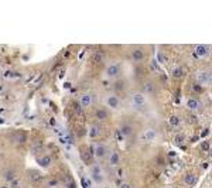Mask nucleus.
<instances>
[{"instance_id":"1","label":"nucleus","mask_w":212,"mask_h":188,"mask_svg":"<svg viewBox=\"0 0 212 188\" xmlns=\"http://www.w3.org/2000/svg\"><path fill=\"white\" fill-rule=\"evenodd\" d=\"M194 78H195V84L201 85V86L211 84V72L209 71H198V72H195Z\"/></svg>"},{"instance_id":"2","label":"nucleus","mask_w":212,"mask_h":188,"mask_svg":"<svg viewBox=\"0 0 212 188\" xmlns=\"http://www.w3.org/2000/svg\"><path fill=\"white\" fill-rule=\"evenodd\" d=\"M130 101H132V105L134 107H143L147 103V98L143 92H134L130 98Z\"/></svg>"},{"instance_id":"3","label":"nucleus","mask_w":212,"mask_h":188,"mask_svg":"<svg viewBox=\"0 0 212 188\" xmlns=\"http://www.w3.org/2000/svg\"><path fill=\"white\" fill-rule=\"evenodd\" d=\"M108 78H117L120 74V65L119 64H109L105 69Z\"/></svg>"},{"instance_id":"4","label":"nucleus","mask_w":212,"mask_h":188,"mask_svg":"<svg viewBox=\"0 0 212 188\" xmlns=\"http://www.w3.org/2000/svg\"><path fill=\"white\" fill-rule=\"evenodd\" d=\"M156 139H157V132L154 130V129H146V130L140 134V140L147 141V143L154 141Z\"/></svg>"},{"instance_id":"5","label":"nucleus","mask_w":212,"mask_h":188,"mask_svg":"<svg viewBox=\"0 0 212 188\" xmlns=\"http://www.w3.org/2000/svg\"><path fill=\"white\" fill-rule=\"evenodd\" d=\"M105 102H106V105H108L110 109H119V106H120V99L116 96V95H113V94L108 95V96L105 98Z\"/></svg>"},{"instance_id":"6","label":"nucleus","mask_w":212,"mask_h":188,"mask_svg":"<svg viewBox=\"0 0 212 188\" xmlns=\"http://www.w3.org/2000/svg\"><path fill=\"white\" fill-rule=\"evenodd\" d=\"M209 52V47L208 45H204V44H201V45H197L195 47V51H194V58H202V57H206Z\"/></svg>"},{"instance_id":"7","label":"nucleus","mask_w":212,"mask_h":188,"mask_svg":"<svg viewBox=\"0 0 212 188\" xmlns=\"http://www.w3.org/2000/svg\"><path fill=\"white\" fill-rule=\"evenodd\" d=\"M130 57H132V60L134 62H142L144 60V52H143L142 48H134L132 51V54H130Z\"/></svg>"},{"instance_id":"8","label":"nucleus","mask_w":212,"mask_h":188,"mask_svg":"<svg viewBox=\"0 0 212 188\" xmlns=\"http://www.w3.org/2000/svg\"><path fill=\"white\" fill-rule=\"evenodd\" d=\"M78 102H79V105H81L82 107H89L91 105H92L93 99H92V96H91L89 94H82Z\"/></svg>"},{"instance_id":"9","label":"nucleus","mask_w":212,"mask_h":188,"mask_svg":"<svg viewBox=\"0 0 212 188\" xmlns=\"http://www.w3.org/2000/svg\"><path fill=\"white\" fill-rule=\"evenodd\" d=\"M185 105H187V107H188L189 111H198L199 109V106H201V103H199V101L197 99V98H188L187 99V102H185Z\"/></svg>"},{"instance_id":"10","label":"nucleus","mask_w":212,"mask_h":188,"mask_svg":"<svg viewBox=\"0 0 212 188\" xmlns=\"http://www.w3.org/2000/svg\"><path fill=\"white\" fill-rule=\"evenodd\" d=\"M197 181H198V178H197L195 174H191V173H188V174L184 175V184L188 185V187H194V185L197 184Z\"/></svg>"},{"instance_id":"11","label":"nucleus","mask_w":212,"mask_h":188,"mask_svg":"<svg viewBox=\"0 0 212 188\" xmlns=\"http://www.w3.org/2000/svg\"><path fill=\"white\" fill-rule=\"evenodd\" d=\"M120 134H122V136H125V137H129V136H132V134H133L132 124L123 123L122 126H120Z\"/></svg>"},{"instance_id":"12","label":"nucleus","mask_w":212,"mask_h":188,"mask_svg":"<svg viewBox=\"0 0 212 188\" xmlns=\"http://www.w3.org/2000/svg\"><path fill=\"white\" fill-rule=\"evenodd\" d=\"M119 163H120V154L117 151H112L109 154V164L112 167H116V165H119Z\"/></svg>"},{"instance_id":"13","label":"nucleus","mask_w":212,"mask_h":188,"mask_svg":"<svg viewBox=\"0 0 212 188\" xmlns=\"http://www.w3.org/2000/svg\"><path fill=\"white\" fill-rule=\"evenodd\" d=\"M41 178H43V174H41L38 170H30V171H28V180H30L31 182L40 181Z\"/></svg>"},{"instance_id":"14","label":"nucleus","mask_w":212,"mask_h":188,"mask_svg":"<svg viewBox=\"0 0 212 188\" xmlns=\"http://www.w3.org/2000/svg\"><path fill=\"white\" fill-rule=\"evenodd\" d=\"M106 153V146L105 144H96L95 146V153H93V156H95L96 158H102L103 156H105Z\"/></svg>"},{"instance_id":"15","label":"nucleus","mask_w":212,"mask_h":188,"mask_svg":"<svg viewBox=\"0 0 212 188\" xmlns=\"http://www.w3.org/2000/svg\"><path fill=\"white\" fill-rule=\"evenodd\" d=\"M88 136H89L91 139H95L99 136V127L96 126V124H91L89 130H88Z\"/></svg>"},{"instance_id":"16","label":"nucleus","mask_w":212,"mask_h":188,"mask_svg":"<svg viewBox=\"0 0 212 188\" xmlns=\"http://www.w3.org/2000/svg\"><path fill=\"white\" fill-rule=\"evenodd\" d=\"M171 75H172V78H181V77H184V69H182L181 67H174L171 69Z\"/></svg>"},{"instance_id":"17","label":"nucleus","mask_w":212,"mask_h":188,"mask_svg":"<svg viewBox=\"0 0 212 188\" xmlns=\"http://www.w3.org/2000/svg\"><path fill=\"white\" fill-rule=\"evenodd\" d=\"M95 116H96V119H99V120H106V119H108V112H106L105 109H98V111L95 112Z\"/></svg>"},{"instance_id":"18","label":"nucleus","mask_w":212,"mask_h":188,"mask_svg":"<svg viewBox=\"0 0 212 188\" xmlns=\"http://www.w3.org/2000/svg\"><path fill=\"white\" fill-rule=\"evenodd\" d=\"M81 158L83 160V163L89 164V163H91V158H92V154H91L88 150H83V151H81Z\"/></svg>"},{"instance_id":"19","label":"nucleus","mask_w":212,"mask_h":188,"mask_svg":"<svg viewBox=\"0 0 212 188\" xmlns=\"http://www.w3.org/2000/svg\"><path fill=\"white\" fill-rule=\"evenodd\" d=\"M168 123L171 124L172 127H177V126H180V123H181V120H180V118L177 116V115H172L171 118H170Z\"/></svg>"},{"instance_id":"20","label":"nucleus","mask_w":212,"mask_h":188,"mask_svg":"<svg viewBox=\"0 0 212 188\" xmlns=\"http://www.w3.org/2000/svg\"><path fill=\"white\" fill-rule=\"evenodd\" d=\"M103 58H105V55H103L102 52H95L92 57V61L95 62V64H99V62H102Z\"/></svg>"},{"instance_id":"21","label":"nucleus","mask_w":212,"mask_h":188,"mask_svg":"<svg viewBox=\"0 0 212 188\" xmlns=\"http://www.w3.org/2000/svg\"><path fill=\"white\" fill-rule=\"evenodd\" d=\"M102 174V170H100V167L98 164H93L91 165V175H99Z\"/></svg>"},{"instance_id":"22","label":"nucleus","mask_w":212,"mask_h":188,"mask_svg":"<svg viewBox=\"0 0 212 188\" xmlns=\"http://www.w3.org/2000/svg\"><path fill=\"white\" fill-rule=\"evenodd\" d=\"M72 107H74V112H75V113H78V115L82 113V106L79 105V102H78V101L74 102V103H72Z\"/></svg>"},{"instance_id":"23","label":"nucleus","mask_w":212,"mask_h":188,"mask_svg":"<svg viewBox=\"0 0 212 188\" xmlns=\"http://www.w3.org/2000/svg\"><path fill=\"white\" fill-rule=\"evenodd\" d=\"M40 164L43 165V167H47V165H50V164H51V158L48 157V156H44V157L40 160Z\"/></svg>"},{"instance_id":"24","label":"nucleus","mask_w":212,"mask_h":188,"mask_svg":"<svg viewBox=\"0 0 212 188\" xmlns=\"http://www.w3.org/2000/svg\"><path fill=\"white\" fill-rule=\"evenodd\" d=\"M144 91L149 92V94H153V92H154V85L150 84V82H146V85H144Z\"/></svg>"},{"instance_id":"25","label":"nucleus","mask_w":212,"mask_h":188,"mask_svg":"<svg viewBox=\"0 0 212 188\" xmlns=\"http://www.w3.org/2000/svg\"><path fill=\"white\" fill-rule=\"evenodd\" d=\"M92 180L96 182V184H100L103 181V175L99 174V175H92Z\"/></svg>"},{"instance_id":"26","label":"nucleus","mask_w":212,"mask_h":188,"mask_svg":"<svg viewBox=\"0 0 212 188\" xmlns=\"http://www.w3.org/2000/svg\"><path fill=\"white\" fill-rule=\"evenodd\" d=\"M6 180L9 182L10 181H13L14 180V174H13V170H9V171H7V174H6Z\"/></svg>"},{"instance_id":"27","label":"nucleus","mask_w":212,"mask_h":188,"mask_svg":"<svg viewBox=\"0 0 212 188\" xmlns=\"http://www.w3.org/2000/svg\"><path fill=\"white\" fill-rule=\"evenodd\" d=\"M192 89H194V92H198V94H201V92H202V86H201V85H198V84H194Z\"/></svg>"},{"instance_id":"28","label":"nucleus","mask_w":212,"mask_h":188,"mask_svg":"<svg viewBox=\"0 0 212 188\" xmlns=\"http://www.w3.org/2000/svg\"><path fill=\"white\" fill-rule=\"evenodd\" d=\"M119 188H133L132 187V184H130V182H120V185H119Z\"/></svg>"},{"instance_id":"29","label":"nucleus","mask_w":212,"mask_h":188,"mask_svg":"<svg viewBox=\"0 0 212 188\" xmlns=\"http://www.w3.org/2000/svg\"><path fill=\"white\" fill-rule=\"evenodd\" d=\"M10 188H17L19 187V180H13V181H10Z\"/></svg>"},{"instance_id":"30","label":"nucleus","mask_w":212,"mask_h":188,"mask_svg":"<svg viewBox=\"0 0 212 188\" xmlns=\"http://www.w3.org/2000/svg\"><path fill=\"white\" fill-rule=\"evenodd\" d=\"M115 88H116V89H119V91H122V89H123V82H122V81H119L117 84H115Z\"/></svg>"},{"instance_id":"31","label":"nucleus","mask_w":212,"mask_h":188,"mask_svg":"<svg viewBox=\"0 0 212 188\" xmlns=\"http://www.w3.org/2000/svg\"><path fill=\"white\" fill-rule=\"evenodd\" d=\"M184 139H185V137H184L182 134H178V136H177V137H176V141H177V143H181V141L184 140Z\"/></svg>"},{"instance_id":"32","label":"nucleus","mask_w":212,"mask_h":188,"mask_svg":"<svg viewBox=\"0 0 212 188\" xmlns=\"http://www.w3.org/2000/svg\"><path fill=\"white\" fill-rule=\"evenodd\" d=\"M57 184H58V182H57V180H50V181H48V185H50V187H55Z\"/></svg>"},{"instance_id":"33","label":"nucleus","mask_w":212,"mask_h":188,"mask_svg":"<svg viewBox=\"0 0 212 188\" xmlns=\"http://www.w3.org/2000/svg\"><path fill=\"white\" fill-rule=\"evenodd\" d=\"M157 60H159L160 64H163L164 62V58H163V54H157Z\"/></svg>"},{"instance_id":"34","label":"nucleus","mask_w":212,"mask_h":188,"mask_svg":"<svg viewBox=\"0 0 212 188\" xmlns=\"http://www.w3.org/2000/svg\"><path fill=\"white\" fill-rule=\"evenodd\" d=\"M209 134V129H205V130L202 132V134H201V137H206V136H208Z\"/></svg>"},{"instance_id":"35","label":"nucleus","mask_w":212,"mask_h":188,"mask_svg":"<svg viewBox=\"0 0 212 188\" xmlns=\"http://www.w3.org/2000/svg\"><path fill=\"white\" fill-rule=\"evenodd\" d=\"M202 150H209V143H204L202 144Z\"/></svg>"},{"instance_id":"36","label":"nucleus","mask_w":212,"mask_h":188,"mask_svg":"<svg viewBox=\"0 0 212 188\" xmlns=\"http://www.w3.org/2000/svg\"><path fill=\"white\" fill-rule=\"evenodd\" d=\"M202 168H208V163H204V164H202Z\"/></svg>"},{"instance_id":"37","label":"nucleus","mask_w":212,"mask_h":188,"mask_svg":"<svg viewBox=\"0 0 212 188\" xmlns=\"http://www.w3.org/2000/svg\"><path fill=\"white\" fill-rule=\"evenodd\" d=\"M4 188H10V187H4Z\"/></svg>"},{"instance_id":"38","label":"nucleus","mask_w":212,"mask_h":188,"mask_svg":"<svg viewBox=\"0 0 212 188\" xmlns=\"http://www.w3.org/2000/svg\"><path fill=\"white\" fill-rule=\"evenodd\" d=\"M105 188H109V187H105Z\"/></svg>"}]
</instances>
